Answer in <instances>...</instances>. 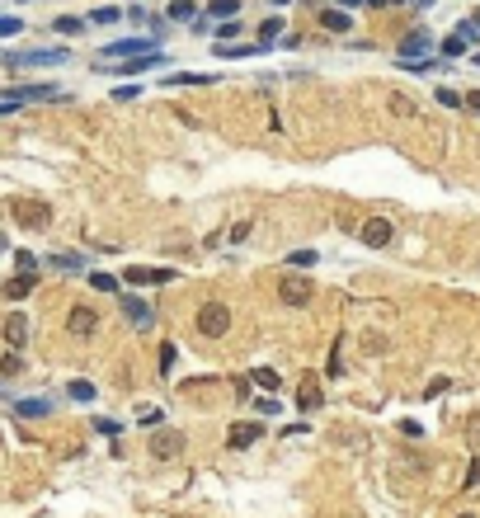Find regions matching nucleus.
I'll return each instance as SVG.
<instances>
[{"instance_id":"4c0bfd02","label":"nucleus","mask_w":480,"mask_h":518,"mask_svg":"<svg viewBox=\"0 0 480 518\" xmlns=\"http://www.w3.org/2000/svg\"><path fill=\"white\" fill-rule=\"evenodd\" d=\"M14 264H19V274H38V255H28V250H19Z\"/></svg>"},{"instance_id":"20e7f679","label":"nucleus","mask_w":480,"mask_h":518,"mask_svg":"<svg viewBox=\"0 0 480 518\" xmlns=\"http://www.w3.org/2000/svg\"><path fill=\"white\" fill-rule=\"evenodd\" d=\"M66 48H28V52H10L5 66H61Z\"/></svg>"},{"instance_id":"0eeeda50","label":"nucleus","mask_w":480,"mask_h":518,"mask_svg":"<svg viewBox=\"0 0 480 518\" xmlns=\"http://www.w3.org/2000/svg\"><path fill=\"white\" fill-rule=\"evenodd\" d=\"M146 52H156V38H118V43H108L104 52H99V61H113V57H123V61H128V57H146Z\"/></svg>"},{"instance_id":"37998d69","label":"nucleus","mask_w":480,"mask_h":518,"mask_svg":"<svg viewBox=\"0 0 480 518\" xmlns=\"http://www.w3.org/2000/svg\"><path fill=\"white\" fill-rule=\"evenodd\" d=\"M461 486H466V490H476V486H480V462L466 466V481H461Z\"/></svg>"},{"instance_id":"e433bc0d","label":"nucleus","mask_w":480,"mask_h":518,"mask_svg":"<svg viewBox=\"0 0 480 518\" xmlns=\"http://www.w3.org/2000/svg\"><path fill=\"white\" fill-rule=\"evenodd\" d=\"M457 33H461V38H466V43H476V38H480V15H471V19H466V24L457 28Z\"/></svg>"},{"instance_id":"6ab92c4d","label":"nucleus","mask_w":480,"mask_h":518,"mask_svg":"<svg viewBox=\"0 0 480 518\" xmlns=\"http://www.w3.org/2000/svg\"><path fill=\"white\" fill-rule=\"evenodd\" d=\"M52 410L48 401H38V396H24V401H14V414H24V419H43V414Z\"/></svg>"},{"instance_id":"5701e85b","label":"nucleus","mask_w":480,"mask_h":518,"mask_svg":"<svg viewBox=\"0 0 480 518\" xmlns=\"http://www.w3.org/2000/svg\"><path fill=\"white\" fill-rule=\"evenodd\" d=\"M236 10H240L236 0H212V5H208V19H212V24H217V19L226 24V19H236Z\"/></svg>"},{"instance_id":"4468645a","label":"nucleus","mask_w":480,"mask_h":518,"mask_svg":"<svg viewBox=\"0 0 480 518\" xmlns=\"http://www.w3.org/2000/svg\"><path fill=\"white\" fill-rule=\"evenodd\" d=\"M433 48V38H428L424 28H414L405 43H400V61H424V52Z\"/></svg>"},{"instance_id":"a878e982","label":"nucleus","mask_w":480,"mask_h":518,"mask_svg":"<svg viewBox=\"0 0 480 518\" xmlns=\"http://www.w3.org/2000/svg\"><path fill=\"white\" fill-rule=\"evenodd\" d=\"M66 396H71V401H94V382L76 377V382H66Z\"/></svg>"},{"instance_id":"9d476101","label":"nucleus","mask_w":480,"mask_h":518,"mask_svg":"<svg viewBox=\"0 0 480 518\" xmlns=\"http://www.w3.org/2000/svg\"><path fill=\"white\" fill-rule=\"evenodd\" d=\"M259 439H264V424H259V419H236V424L226 429V443H231V448H254Z\"/></svg>"},{"instance_id":"2f4dec72","label":"nucleus","mask_w":480,"mask_h":518,"mask_svg":"<svg viewBox=\"0 0 480 518\" xmlns=\"http://www.w3.org/2000/svg\"><path fill=\"white\" fill-rule=\"evenodd\" d=\"M90 283L99 287V292H118V278H113V274H104V269H94V274H90Z\"/></svg>"},{"instance_id":"3c124183","label":"nucleus","mask_w":480,"mask_h":518,"mask_svg":"<svg viewBox=\"0 0 480 518\" xmlns=\"http://www.w3.org/2000/svg\"><path fill=\"white\" fill-rule=\"evenodd\" d=\"M471 61H476V66H480V48H476V52H471Z\"/></svg>"},{"instance_id":"7c9ffc66","label":"nucleus","mask_w":480,"mask_h":518,"mask_svg":"<svg viewBox=\"0 0 480 518\" xmlns=\"http://www.w3.org/2000/svg\"><path fill=\"white\" fill-rule=\"evenodd\" d=\"M123 19V10H113V5H99L94 15H90V24H118Z\"/></svg>"},{"instance_id":"72a5a7b5","label":"nucleus","mask_w":480,"mask_h":518,"mask_svg":"<svg viewBox=\"0 0 480 518\" xmlns=\"http://www.w3.org/2000/svg\"><path fill=\"white\" fill-rule=\"evenodd\" d=\"M339 354H344V335L334 339V349H330V377H339V372H344V363H339Z\"/></svg>"},{"instance_id":"f3484780","label":"nucleus","mask_w":480,"mask_h":518,"mask_svg":"<svg viewBox=\"0 0 480 518\" xmlns=\"http://www.w3.org/2000/svg\"><path fill=\"white\" fill-rule=\"evenodd\" d=\"M198 19V5L193 0H170L165 5V24H193Z\"/></svg>"},{"instance_id":"9b49d317","label":"nucleus","mask_w":480,"mask_h":518,"mask_svg":"<svg viewBox=\"0 0 480 518\" xmlns=\"http://www.w3.org/2000/svg\"><path fill=\"white\" fill-rule=\"evenodd\" d=\"M311 292H316V287L306 283V278H283V283H278V302H283V307H306Z\"/></svg>"},{"instance_id":"603ef678","label":"nucleus","mask_w":480,"mask_h":518,"mask_svg":"<svg viewBox=\"0 0 480 518\" xmlns=\"http://www.w3.org/2000/svg\"><path fill=\"white\" fill-rule=\"evenodd\" d=\"M0 255H5V236H0Z\"/></svg>"},{"instance_id":"c756f323","label":"nucleus","mask_w":480,"mask_h":518,"mask_svg":"<svg viewBox=\"0 0 480 518\" xmlns=\"http://www.w3.org/2000/svg\"><path fill=\"white\" fill-rule=\"evenodd\" d=\"M461 52H471V43H466L461 33H452V38H443V57H461Z\"/></svg>"},{"instance_id":"864d4df0","label":"nucleus","mask_w":480,"mask_h":518,"mask_svg":"<svg viewBox=\"0 0 480 518\" xmlns=\"http://www.w3.org/2000/svg\"><path fill=\"white\" fill-rule=\"evenodd\" d=\"M386 5H405V0H386Z\"/></svg>"},{"instance_id":"f257e3e1","label":"nucleus","mask_w":480,"mask_h":518,"mask_svg":"<svg viewBox=\"0 0 480 518\" xmlns=\"http://www.w3.org/2000/svg\"><path fill=\"white\" fill-rule=\"evenodd\" d=\"M10 217L24 231H48L52 227V207L43 203V198H10Z\"/></svg>"},{"instance_id":"a18cd8bd","label":"nucleus","mask_w":480,"mask_h":518,"mask_svg":"<svg viewBox=\"0 0 480 518\" xmlns=\"http://www.w3.org/2000/svg\"><path fill=\"white\" fill-rule=\"evenodd\" d=\"M466 439L480 448V414H471V419H466Z\"/></svg>"},{"instance_id":"b1692460","label":"nucleus","mask_w":480,"mask_h":518,"mask_svg":"<svg viewBox=\"0 0 480 518\" xmlns=\"http://www.w3.org/2000/svg\"><path fill=\"white\" fill-rule=\"evenodd\" d=\"M268 43H283V19H264L259 24V48H268Z\"/></svg>"},{"instance_id":"473e14b6","label":"nucleus","mask_w":480,"mask_h":518,"mask_svg":"<svg viewBox=\"0 0 480 518\" xmlns=\"http://www.w3.org/2000/svg\"><path fill=\"white\" fill-rule=\"evenodd\" d=\"M19 372H24V363H19V354L10 349V354H5V363H0V377H19Z\"/></svg>"},{"instance_id":"79ce46f5","label":"nucleus","mask_w":480,"mask_h":518,"mask_svg":"<svg viewBox=\"0 0 480 518\" xmlns=\"http://www.w3.org/2000/svg\"><path fill=\"white\" fill-rule=\"evenodd\" d=\"M19 28H24V24H19V19H14V15H10V19H0V38H14V33H19Z\"/></svg>"},{"instance_id":"f8f14e48","label":"nucleus","mask_w":480,"mask_h":518,"mask_svg":"<svg viewBox=\"0 0 480 518\" xmlns=\"http://www.w3.org/2000/svg\"><path fill=\"white\" fill-rule=\"evenodd\" d=\"M66 330L76 339H90L94 330H99V316H94V307H71V316H66Z\"/></svg>"},{"instance_id":"de8ad7c7","label":"nucleus","mask_w":480,"mask_h":518,"mask_svg":"<svg viewBox=\"0 0 480 518\" xmlns=\"http://www.w3.org/2000/svg\"><path fill=\"white\" fill-rule=\"evenodd\" d=\"M141 424H146V429H156V424H160V410H156V405H151V410H141Z\"/></svg>"},{"instance_id":"bb28decb","label":"nucleus","mask_w":480,"mask_h":518,"mask_svg":"<svg viewBox=\"0 0 480 518\" xmlns=\"http://www.w3.org/2000/svg\"><path fill=\"white\" fill-rule=\"evenodd\" d=\"M254 382H259V387H264L268 396H273V391L283 387V377H278V372H273V367H254Z\"/></svg>"},{"instance_id":"ddd939ff","label":"nucleus","mask_w":480,"mask_h":518,"mask_svg":"<svg viewBox=\"0 0 480 518\" xmlns=\"http://www.w3.org/2000/svg\"><path fill=\"white\" fill-rule=\"evenodd\" d=\"M160 61H165V52H146V57H128L123 66H99V71L104 76H141L146 66H160Z\"/></svg>"},{"instance_id":"7ed1b4c3","label":"nucleus","mask_w":480,"mask_h":518,"mask_svg":"<svg viewBox=\"0 0 480 518\" xmlns=\"http://www.w3.org/2000/svg\"><path fill=\"white\" fill-rule=\"evenodd\" d=\"M198 330L208 339H221L231 330V311L221 307V302H203V307H198Z\"/></svg>"},{"instance_id":"412c9836","label":"nucleus","mask_w":480,"mask_h":518,"mask_svg":"<svg viewBox=\"0 0 480 518\" xmlns=\"http://www.w3.org/2000/svg\"><path fill=\"white\" fill-rule=\"evenodd\" d=\"M320 28H330V33H344V28H353V24H348L344 10H320Z\"/></svg>"},{"instance_id":"1a4fd4ad","label":"nucleus","mask_w":480,"mask_h":518,"mask_svg":"<svg viewBox=\"0 0 480 518\" xmlns=\"http://www.w3.org/2000/svg\"><path fill=\"white\" fill-rule=\"evenodd\" d=\"M118 302H123V316L132 320L137 330H151V325H156V311L146 307L141 297H132V292H118Z\"/></svg>"},{"instance_id":"c9c22d12","label":"nucleus","mask_w":480,"mask_h":518,"mask_svg":"<svg viewBox=\"0 0 480 518\" xmlns=\"http://www.w3.org/2000/svg\"><path fill=\"white\" fill-rule=\"evenodd\" d=\"M254 410L264 414V419H273V414L283 410V405H278V401H273V396H259V401H254Z\"/></svg>"},{"instance_id":"58836bf2","label":"nucleus","mask_w":480,"mask_h":518,"mask_svg":"<svg viewBox=\"0 0 480 518\" xmlns=\"http://www.w3.org/2000/svg\"><path fill=\"white\" fill-rule=\"evenodd\" d=\"M174 358H179L174 344H160V372H174Z\"/></svg>"},{"instance_id":"09e8293b","label":"nucleus","mask_w":480,"mask_h":518,"mask_svg":"<svg viewBox=\"0 0 480 518\" xmlns=\"http://www.w3.org/2000/svg\"><path fill=\"white\" fill-rule=\"evenodd\" d=\"M353 5H363V0H339V10H353Z\"/></svg>"},{"instance_id":"a211bd4d","label":"nucleus","mask_w":480,"mask_h":518,"mask_svg":"<svg viewBox=\"0 0 480 518\" xmlns=\"http://www.w3.org/2000/svg\"><path fill=\"white\" fill-rule=\"evenodd\" d=\"M24 339H28V320H24V316H10V320H5V344H10V349H19Z\"/></svg>"},{"instance_id":"aec40b11","label":"nucleus","mask_w":480,"mask_h":518,"mask_svg":"<svg viewBox=\"0 0 480 518\" xmlns=\"http://www.w3.org/2000/svg\"><path fill=\"white\" fill-rule=\"evenodd\" d=\"M48 264H52V269H61V274H80V269H85V259L71 255V250H57V255H48Z\"/></svg>"},{"instance_id":"4be33fe9","label":"nucleus","mask_w":480,"mask_h":518,"mask_svg":"<svg viewBox=\"0 0 480 518\" xmlns=\"http://www.w3.org/2000/svg\"><path fill=\"white\" fill-rule=\"evenodd\" d=\"M165 90H174V85H212V76H188V71H170V76L160 80Z\"/></svg>"},{"instance_id":"5fc2aeb1","label":"nucleus","mask_w":480,"mask_h":518,"mask_svg":"<svg viewBox=\"0 0 480 518\" xmlns=\"http://www.w3.org/2000/svg\"><path fill=\"white\" fill-rule=\"evenodd\" d=\"M457 518H476V514H457Z\"/></svg>"},{"instance_id":"c85d7f7f","label":"nucleus","mask_w":480,"mask_h":518,"mask_svg":"<svg viewBox=\"0 0 480 518\" xmlns=\"http://www.w3.org/2000/svg\"><path fill=\"white\" fill-rule=\"evenodd\" d=\"M240 28H245L240 19H226V24H217L212 33H217V43H231V38H240Z\"/></svg>"},{"instance_id":"f03ea898","label":"nucleus","mask_w":480,"mask_h":518,"mask_svg":"<svg viewBox=\"0 0 480 518\" xmlns=\"http://www.w3.org/2000/svg\"><path fill=\"white\" fill-rule=\"evenodd\" d=\"M57 95H61L57 85H10V90L0 95V113H14V108L38 104V99H57Z\"/></svg>"},{"instance_id":"6e6552de","label":"nucleus","mask_w":480,"mask_h":518,"mask_svg":"<svg viewBox=\"0 0 480 518\" xmlns=\"http://www.w3.org/2000/svg\"><path fill=\"white\" fill-rule=\"evenodd\" d=\"M184 434L179 429H160L156 439H151V457H160V462H170V457H184Z\"/></svg>"},{"instance_id":"8fccbe9b","label":"nucleus","mask_w":480,"mask_h":518,"mask_svg":"<svg viewBox=\"0 0 480 518\" xmlns=\"http://www.w3.org/2000/svg\"><path fill=\"white\" fill-rule=\"evenodd\" d=\"M363 5H372V10H377V5H386V0H363Z\"/></svg>"},{"instance_id":"423d86ee","label":"nucleus","mask_w":480,"mask_h":518,"mask_svg":"<svg viewBox=\"0 0 480 518\" xmlns=\"http://www.w3.org/2000/svg\"><path fill=\"white\" fill-rule=\"evenodd\" d=\"M358 236H363V245H368V250H386V245H391V236H396V227H391L386 217H368V222L358 227Z\"/></svg>"},{"instance_id":"cd10ccee","label":"nucleus","mask_w":480,"mask_h":518,"mask_svg":"<svg viewBox=\"0 0 480 518\" xmlns=\"http://www.w3.org/2000/svg\"><path fill=\"white\" fill-rule=\"evenodd\" d=\"M391 113H400V118H414V113H419V104L410 99V95H391Z\"/></svg>"},{"instance_id":"49530a36","label":"nucleus","mask_w":480,"mask_h":518,"mask_svg":"<svg viewBox=\"0 0 480 518\" xmlns=\"http://www.w3.org/2000/svg\"><path fill=\"white\" fill-rule=\"evenodd\" d=\"M94 429H99V434H108V439H113V434H118V419H104V414H99V419H94Z\"/></svg>"},{"instance_id":"2eb2a0df","label":"nucleus","mask_w":480,"mask_h":518,"mask_svg":"<svg viewBox=\"0 0 480 518\" xmlns=\"http://www.w3.org/2000/svg\"><path fill=\"white\" fill-rule=\"evenodd\" d=\"M33 287H38V274H14L10 283L0 287V297H5V302H24Z\"/></svg>"},{"instance_id":"c03bdc74","label":"nucleus","mask_w":480,"mask_h":518,"mask_svg":"<svg viewBox=\"0 0 480 518\" xmlns=\"http://www.w3.org/2000/svg\"><path fill=\"white\" fill-rule=\"evenodd\" d=\"M438 104H443V108H461V95H452V90H438Z\"/></svg>"},{"instance_id":"dca6fc26","label":"nucleus","mask_w":480,"mask_h":518,"mask_svg":"<svg viewBox=\"0 0 480 518\" xmlns=\"http://www.w3.org/2000/svg\"><path fill=\"white\" fill-rule=\"evenodd\" d=\"M320 405H325V401H320V382L316 377H301V387H297V410H320Z\"/></svg>"},{"instance_id":"ea45409f","label":"nucleus","mask_w":480,"mask_h":518,"mask_svg":"<svg viewBox=\"0 0 480 518\" xmlns=\"http://www.w3.org/2000/svg\"><path fill=\"white\" fill-rule=\"evenodd\" d=\"M288 259H292L297 269H311V264H316V250H292Z\"/></svg>"},{"instance_id":"a19ab883","label":"nucleus","mask_w":480,"mask_h":518,"mask_svg":"<svg viewBox=\"0 0 480 518\" xmlns=\"http://www.w3.org/2000/svg\"><path fill=\"white\" fill-rule=\"evenodd\" d=\"M250 231H254V222H236V227H231V231H226V236H231V240H236V245H240V240H245V236H250Z\"/></svg>"},{"instance_id":"f704fd0d","label":"nucleus","mask_w":480,"mask_h":518,"mask_svg":"<svg viewBox=\"0 0 480 518\" xmlns=\"http://www.w3.org/2000/svg\"><path fill=\"white\" fill-rule=\"evenodd\" d=\"M137 95H141V85H118V90H113V104H132Z\"/></svg>"},{"instance_id":"393cba45","label":"nucleus","mask_w":480,"mask_h":518,"mask_svg":"<svg viewBox=\"0 0 480 518\" xmlns=\"http://www.w3.org/2000/svg\"><path fill=\"white\" fill-rule=\"evenodd\" d=\"M52 28L61 33V38H76V33H85V19H76V15H61Z\"/></svg>"},{"instance_id":"39448f33","label":"nucleus","mask_w":480,"mask_h":518,"mask_svg":"<svg viewBox=\"0 0 480 518\" xmlns=\"http://www.w3.org/2000/svg\"><path fill=\"white\" fill-rule=\"evenodd\" d=\"M123 283H128V287H165V283H174V269H146V264H128V269H123Z\"/></svg>"}]
</instances>
